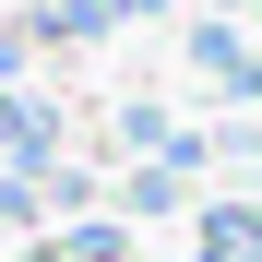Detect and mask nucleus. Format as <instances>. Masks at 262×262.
Listing matches in <instances>:
<instances>
[{"label":"nucleus","mask_w":262,"mask_h":262,"mask_svg":"<svg viewBox=\"0 0 262 262\" xmlns=\"http://www.w3.org/2000/svg\"><path fill=\"white\" fill-rule=\"evenodd\" d=\"M72 143V107L48 83H0V179H24V167H48Z\"/></svg>","instance_id":"1"},{"label":"nucleus","mask_w":262,"mask_h":262,"mask_svg":"<svg viewBox=\"0 0 262 262\" xmlns=\"http://www.w3.org/2000/svg\"><path fill=\"white\" fill-rule=\"evenodd\" d=\"M24 191H36V227H83V214H107V179H96V155H48V167H24Z\"/></svg>","instance_id":"2"},{"label":"nucleus","mask_w":262,"mask_h":262,"mask_svg":"<svg viewBox=\"0 0 262 262\" xmlns=\"http://www.w3.org/2000/svg\"><path fill=\"white\" fill-rule=\"evenodd\" d=\"M191 262H262V203H191Z\"/></svg>","instance_id":"3"},{"label":"nucleus","mask_w":262,"mask_h":262,"mask_svg":"<svg viewBox=\"0 0 262 262\" xmlns=\"http://www.w3.org/2000/svg\"><path fill=\"white\" fill-rule=\"evenodd\" d=\"M203 203V179H179V167H131V179H107V227H155V214Z\"/></svg>","instance_id":"4"},{"label":"nucleus","mask_w":262,"mask_h":262,"mask_svg":"<svg viewBox=\"0 0 262 262\" xmlns=\"http://www.w3.org/2000/svg\"><path fill=\"white\" fill-rule=\"evenodd\" d=\"M12 24H24V48H96V36H119L107 0H36V12H12Z\"/></svg>","instance_id":"5"},{"label":"nucleus","mask_w":262,"mask_h":262,"mask_svg":"<svg viewBox=\"0 0 262 262\" xmlns=\"http://www.w3.org/2000/svg\"><path fill=\"white\" fill-rule=\"evenodd\" d=\"M60 262H131V227H107V214H83V227H60Z\"/></svg>","instance_id":"6"},{"label":"nucleus","mask_w":262,"mask_h":262,"mask_svg":"<svg viewBox=\"0 0 262 262\" xmlns=\"http://www.w3.org/2000/svg\"><path fill=\"white\" fill-rule=\"evenodd\" d=\"M24 60H36V48H24V24L0 12V83H24Z\"/></svg>","instance_id":"7"},{"label":"nucleus","mask_w":262,"mask_h":262,"mask_svg":"<svg viewBox=\"0 0 262 262\" xmlns=\"http://www.w3.org/2000/svg\"><path fill=\"white\" fill-rule=\"evenodd\" d=\"M0 227H12V238L36 227V191H24V179H0Z\"/></svg>","instance_id":"8"},{"label":"nucleus","mask_w":262,"mask_h":262,"mask_svg":"<svg viewBox=\"0 0 262 262\" xmlns=\"http://www.w3.org/2000/svg\"><path fill=\"white\" fill-rule=\"evenodd\" d=\"M107 12H119V24H143V12H167V0H107Z\"/></svg>","instance_id":"9"},{"label":"nucleus","mask_w":262,"mask_h":262,"mask_svg":"<svg viewBox=\"0 0 262 262\" xmlns=\"http://www.w3.org/2000/svg\"><path fill=\"white\" fill-rule=\"evenodd\" d=\"M203 12H227V24H238V0H203Z\"/></svg>","instance_id":"10"}]
</instances>
